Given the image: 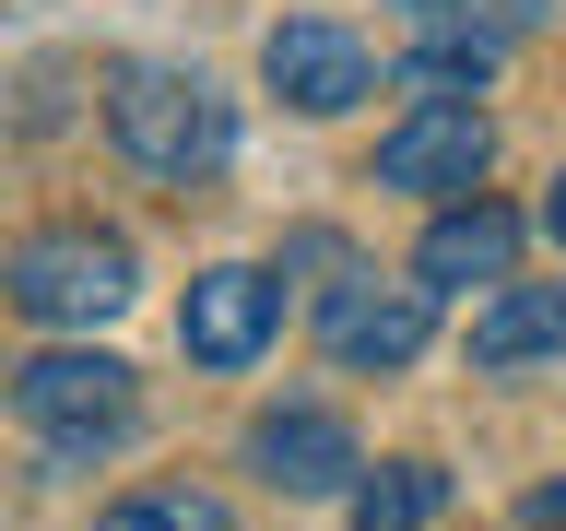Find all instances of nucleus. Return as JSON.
Listing matches in <instances>:
<instances>
[{"instance_id": "1", "label": "nucleus", "mask_w": 566, "mask_h": 531, "mask_svg": "<svg viewBox=\"0 0 566 531\" xmlns=\"http://www.w3.org/2000/svg\"><path fill=\"white\" fill-rule=\"evenodd\" d=\"M106 142H118V166H142L154 189H201V177L237 166V106H224L212 71L130 60L106 83Z\"/></svg>"}, {"instance_id": "2", "label": "nucleus", "mask_w": 566, "mask_h": 531, "mask_svg": "<svg viewBox=\"0 0 566 531\" xmlns=\"http://www.w3.org/2000/svg\"><path fill=\"white\" fill-rule=\"evenodd\" d=\"M130 295H142V260L106 225H35V237L0 248V308L35 319V331H106Z\"/></svg>"}, {"instance_id": "3", "label": "nucleus", "mask_w": 566, "mask_h": 531, "mask_svg": "<svg viewBox=\"0 0 566 531\" xmlns=\"http://www.w3.org/2000/svg\"><path fill=\"white\" fill-rule=\"evenodd\" d=\"M12 414L48 437V460H60V472H83L95 449H118V437L142 425V378H130L106 343H48V354H24V366H12Z\"/></svg>"}, {"instance_id": "4", "label": "nucleus", "mask_w": 566, "mask_h": 531, "mask_svg": "<svg viewBox=\"0 0 566 531\" xmlns=\"http://www.w3.org/2000/svg\"><path fill=\"white\" fill-rule=\"evenodd\" d=\"M318 343L343 378H401L424 343H437V295L424 283H378V272H343L318 295Z\"/></svg>"}, {"instance_id": "5", "label": "nucleus", "mask_w": 566, "mask_h": 531, "mask_svg": "<svg viewBox=\"0 0 566 531\" xmlns=\"http://www.w3.org/2000/svg\"><path fill=\"white\" fill-rule=\"evenodd\" d=\"M495 166V118L472 95H413V118L378 142V189H413V201H472Z\"/></svg>"}, {"instance_id": "6", "label": "nucleus", "mask_w": 566, "mask_h": 531, "mask_svg": "<svg viewBox=\"0 0 566 531\" xmlns=\"http://www.w3.org/2000/svg\"><path fill=\"white\" fill-rule=\"evenodd\" d=\"M283 331V272H260V260H212L201 283H189V308H177V343H189V366H260Z\"/></svg>"}, {"instance_id": "7", "label": "nucleus", "mask_w": 566, "mask_h": 531, "mask_svg": "<svg viewBox=\"0 0 566 531\" xmlns=\"http://www.w3.org/2000/svg\"><path fill=\"white\" fill-rule=\"evenodd\" d=\"M260 83H272L295 118H343V106L378 95V60H366V35H354V24H318V12H295V24L260 35Z\"/></svg>"}, {"instance_id": "8", "label": "nucleus", "mask_w": 566, "mask_h": 531, "mask_svg": "<svg viewBox=\"0 0 566 531\" xmlns=\"http://www.w3.org/2000/svg\"><path fill=\"white\" fill-rule=\"evenodd\" d=\"M248 472L272 496H343L366 460H354V425L331 402H272V414H248Z\"/></svg>"}, {"instance_id": "9", "label": "nucleus", "mask_w": 566, "mask_h": 531, "mask_svg": "<svg viewBox=\"0 0 566 531\" xmlns=\"http://www.w3.org/2000/svg\"><path fill=\"white\" fill-rule=\"evenodd\" d=\"M413 283L424 295H460V283H520V212L507 201H449L437 225H424V248H413Z\"/></svg>"}, {"instance_id": "10", "label": "nucleus", "mask_w": 566, "mask_h": 531, "mask_svg": "<svg viewBox=\"0 0 566 531\" xmlns=\"http://www.w3.org/2000/svg\"><path fill=\"white\" fill-rule=\"evenodd\" d=\"M543 354H566V283H495L484 308H472V366L484 378H520Z\"/></svg>"}, {"instance_id": "11", "label": "nucleus", "mask_w": 566, "mask_h": 531, "mask_svg": "<svg viewBox=\"0 0 566 531\" xmlns=\"http://www.w3.org/2000/svg\"><path fill=\"white\" fill-rule=\"evenodd\" d=\"M449 508V472L437 460H378V472H354V531H424Z\"/></svg>"}, {"instance_id": "12", "label": "nucleus", "mask_w": 566, "mask_h": 531, "mask_svg": "<svg viewBox=\"0 0 566 531\" xmlns=\"http://www.w3.org/2000/svg\"><path fill=\"white\" fill-rule=\"evenodd\" d=\"M401 83H413V95H484V83H495V35H484V24L424 35L413 60H401Z\"/></svg>"}, {"instance_id": "13", "label": "nucleus", "mask_w": 566, "mask_h": 531, "mask_svg": "<svg viewBox=\"0 0 566 531\" xmlns=\"http://www.w3.org/2000/svg\"><path fill=\"white\" fill-rule=\"evenodd\" d=\"M95 531H237V520H224V496H201V485H142V496H118Z\"/></svg>"}, {"instance_id": "14", "label": "nucleus", "mask_w": 566, "mask_h": 531, "mask_svg": "<svg viewBox=\"0 0 566 531\" xmlns=\"http://www.w3.org/2000/svg\"><path fill=\"white\" fill-rule=\"evenodd\" d=\"M424 35H449V24H484L495 12V35H520V24H543V0H401Z\"/></svg>"}, {"instance_id": "15", "label": "nucleus", "mask_w": 566, "mask_h": 531, "mask_svg": "<svg viewBox=\"0 0 566 531\" xmlns=\"http://www.w3.org/2000/svg\"><path fill=\"white\" fill-rule=\"evenodd\" d=\"M520 520H531V531H566V485H531V496H520Z\"/></svg>"}, {"instance_id": "16", "label": "nucleus", "mask_w": 566, "mask_h": 531, "mask_svg": "<svg viewBox=\"0 0 566 531\" xmlns=\"http://www.w3.org/2000/svg\"><path fill=\"white\" fill-rule=\"evenodd\" d=\"M543 237L566 248V177H555V189H543Z\"/></svg>"}]
</instances>
